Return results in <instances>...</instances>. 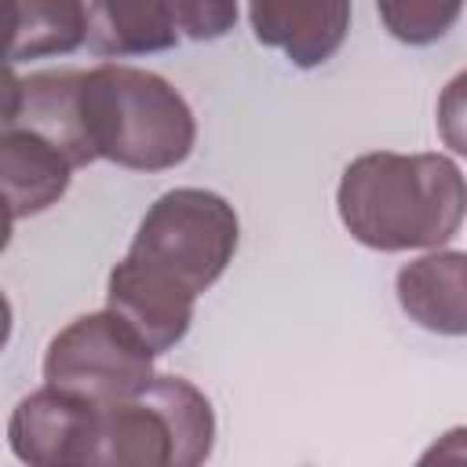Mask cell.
<instances>
[{
	"label": "cell",
	"mask_w": 467,
	"mask_h": 467,
	"mask_svg": "<svg viewBox=\"0 0 467 467\" xmlns=\"http://www.w3.org/2000/svg\"><path fill=\"white\" fill-rule=\"evenodd\" d=\"M336 208L365 248H438L467 215V179L441 153L376 150L343 168Z\"/></svg>",
	"instance_id": "obj_1"
},
{
	"label": "cell",
	"mask_w": 467,
	"mask_h": 467,
	"mask_svg": "<svg viewBox=\"0 0 467 467\" xmlns=\"http://www.w3.org/2000/svg\"><path fill=\"white\" fill-rule=\"evenodd\" d=\"M80 120L91 157L131 171L175 168L197 142L186 99L164 77L135 66L80 73Z\"/></svg>",
	"instance_id": "obj_2"
},
{
	"label": "cell",
	"mask_w": 467,
	"mask_h": 467,
	"mask_svg": "<svg viewBox=\"0 0 467 467\" xmlns=\"http://www.w3.org/2000/svg\"><path fill=\"white\" fill-rule=\"evenodd\" d=\"M215 416L208 398L182 376H153L139 394L99 405L95 460L117 467H193L208 460Z\"/></svg>",
	"instance_id": "obj_3"
},
{
	"label": "cell",
	"mask_w": 467,
	"mask_h": 467,
	"mask_svg": "<svg viewBox=\"0 0 467 467\" xmlns=\"http://www.w3.org/2000/svg\"><path fill=\"white\" fill-rule=\"evenodd\" d=\"M234 252L237 212L212 190L179 186L150 204L124 259L179 292L201 296L223 277Z\"/></svg>",
	"instance_id": "obj_4"
},
{
	"label": "cell",
	"mask_w": 467,
	"mask_h": 467,
	"mask_svg": "<svg viewBox=\"0 0 467 467\" xmlns=\"http://www.w3.org/2000/svg\"><path fill=\"white\" fill-rule=\"evenodd\" d=\"M153 347L109 306L69 321L44 354V379L55 390L99 405L139 394L153 372Z\"/></svg>",
	"instance_id": "obj_5"
},
{
	"label": "cell",
	"mask_w": 467,
	"mask_h": 467,
	"mask_svg": "<svg viewBox=\"0 0 467 467\" xmlns=\"http://www.w3.org/2000/svg\"><path fill=\"white\" fill-rule=\"evenodd\" d=\"M95 431H99V401L44 387L26 401H18L7 434L22 463L55 467V463H91Z\"/></svg>",
	"instance_id": "obj_6"
},
{
	"label": "cell",
	"mask_w": 467,
	"mask_h": 467,
	"mask_svg": "<svg viewBox=\"0 0 467 467\" xmlns=\"http://www.w3.org/2000/svg\"><path fill=\"white\" fill-rule=\"evenodd\" d=\"M259 44L285 51L299 69L328 62L350 29V0H248Z\"/></svg>",
	"instance_id": "obj_7"
},
{
	"label": "cell",
	"mask_w": 467,
	"mask_h": 467,
	"mask_svg": "<svg viewBox=\"0 0 467 467\" xmlns=\"http://www.w3.org/2000/svg\"><path fill=\"white\" fill-rule=\"evenodd\" d=\"M73 161L44 135L4 124L0 135V179H4V204L7 226L51 208L69 186Z\"/></svg>",
	"instance_id": "obj_8"
},
{
	"label": "cell",
	"mask_w": 467,
	"mask_h": 467,
	"mask_svg": "<svg viewBox=\"0 0 467 467\" xmlns=\"http://www.w3.org/2000/svg\"><path fill=\"white\" fill-rule=\"evenodd\" d=\"M193 303H197V296L179 292V288H171V285L142 274L128 259H120L109 270L106 306L113 314H120L153 347V354L171 350L186 336V328L193 321Z\"/></svg>",
	"instance_id": "obj_9"
},
{
	"label": "cell",
	"mask_w": 467,
	"mask_h": 467,
	"mask_svg": "<svg viewBox=\"0 0 467 467\" xmlns=\"http://www.w3.org/2000/svg\"><path fill=\"white\" fill-rule=\"evenodd\" d=\"M398 303L427 332L467 336V252H431L398 270Z\"/></svg>",
	"instance_id": "obj_10"
},
{
	"label": "cell",
	"mask_w": 467,
	"mask_h": 467,
	"mask_svg": "<svg viewBox=\"0 0 467 467\" xmlns=\"http://www.w3.org/2000/svg\"><path fill=\"white\" fill-rule=\"evenodd\" d=\"M168 0H88V44L95 55H150L179 44Z\"/></svg>",
	"instance_id": "obj_11"
},
{
	"label": "cell",
	"mask_w": 467,
	"mask_h": 467,
	"mask_svg": "<svg viewBox=\"0 0 467 467\" xmlns=\"http://www.w3.org/2000/svg\"><path fill=\"white\" fill-rule=\"evenodd\" d=\"M88 40L84 0H7V66L69 55Z\"/></svg>",
	"instance_id": "obj_12"
},
{
	"label": "cell",
	"mask_w": 467,
	"mask_h": 467,
	"mask_svg": "<svg viewBox=\"0 0 467 467\" xmlns=\"http://www.w3.org/2000/svg\"><path fill=\"white\" fill-rule=\"evenodd\" d=\"M376 11L394 40L427 47L456 26L463 0H376Z\"/></svg>",
	"instance_id": "obj_13"
},
{
	"label": "cell",
	"mask_w": 467,
	"mask_h": 467,
	"mask_svg": "<svg viewBox=\"0 0 467 467\" xmlns=\"http://www.w3.org/2000/svg\"><path fill=\"white\" fill-rule=\"evenodd\" d=\"M168 11L190 40H219L237 22V0H168Z\"/></svg>",
	"instance_id": "obj_14"
},
{
	"label": "cell",
	"mask_w": 467,
	"mask_h": 467,
	"mask_svg": "<svg viewBox=\"0 0 467 467\" xmlns=\"http://www.w3.org/2000/svg\"><path fill=\"white\" fill-rule=\"evenodd\" d=\"M438 135L452 153L467 157V69H460L438 95Z\"/></svg>",
	"instance_id": "obj_15"
},
{
	"label": "cell",
	"mask_w": 467,
	"mask_h": 467,
	"mask_svg": "<svg viewBox=\"0 0 467 467\" xmlns=\"http://www.w3.org/2000/svg\"><path fill=\"white\" fill-rule=\"evenodd\" d=\"M434 460H467V427H456L449 431L434 449L423 452L420 463H434Z\"/></svg>",
	"instance_id": "obj_16"
}]
</instances>
